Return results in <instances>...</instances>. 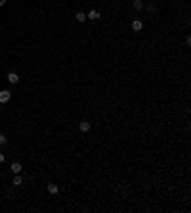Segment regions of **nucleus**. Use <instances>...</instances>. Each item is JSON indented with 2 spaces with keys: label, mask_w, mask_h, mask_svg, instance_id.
<instances>
[{
  "label": "nucleus",
  "mask_w": 191,
  "mask_h": 213,
  "mask_svg": "<svg viewBox=\"0 0 191 213\" xmlns=\"http://www.w3.org/2000/svg\"><path fill=\"white\" fill-rule=\"evenodd\" d=\"M10 98H12V92L10 90H0V104H6Z\"/></svg>",
  "instance_id": "f257e3e1"
},
{
  "label": "nucleus",
  "mask_w": 191,
  "mask_h": 213,
  "mask_svg": "<svg viewBox=\"0 0 191 213\" xmlns=\"http://www.w3.org/2000/svg\"><path fill=\"white\" fill-rule=\"evenodd\" d=\"M48 192H50V194H57V192H59V188H57V184L50 182V184H48Z\"/></svg>",
  "instance_id": "0eeeda50"
},
{
  "label": "nucleus",
  "mask_w": 191,
  "mask_h": 213,
  "mask_svg": "<svg viewBox=\"0 0 191 213\" xmlns=\"http://www.w3.org/2000/svg\"><path fill=\"white\" fill-rule=\"evenodd\" d=\"M76 21H80V23L86 21V13H84V12H76Z\"/></svg>",
  "instance_id": "1a4fd4ad"
},
{
  "label": "nucleus",
  "mask_w": 191,
  "mask_h": 213,
  "mask_svg": "<svg viewBox=\"0 0 191 213\" xmlns=\"http://www.w3.org/2000/svg\"><path fill=\"white\" fill-rule=\"evenodd\" d=\"M12 184H13V186H21V184H23V179H21V177H19V173L15 175V177H13Z\"/></svg>",
  "instance_id": "423d86ee"
},
{
  "label": "nucleus",
  "mask_w": 191,
  "mask_h": 213,
  "mask_svg": "<svg viewBox=\"0 0 191 213\" xmlns=\"http://www.w3.org/2000/svg\"><path fill=\"white\" fill-rule=\"evenodd\" d=\"M90 127H92V125H90L88 121H80V125H78V129L82 131V133H88V131H90Z\"/></svg>",
  "instance_id": "20e7f679"
},
{
  "label": "nucleus",
  "mask_w": 191,
  "mask_h": 213,
  "mask_svg": "<svg viewBox=\"0 0 191 213\" xmlns=\"http://www.w3.org/2000/svg\"><path fill=\"white\" fill-rule=\"evenodd\" d=\"M10 169H12V173H15V175H17V173H21V163H19V161H13Z\"/></svg>",
  "instance_id": "39448f33"
},
{
  "label": "nucleus",
  "mask_w": 191,
  "mask_h": 213,
  "mask_svg": "<svg viewBox=\"0 0 191 213\" xmlns=\"http://www.w3.org/2000/svg\"><path fill=\"white\" fill-rule=\"evenodd\" d=\"M132 29L134 31H141V29H143V23H141V21H132Z\"/></svg>",
  "instance_id": "6e6552de"
},
{
  "label": "nucleus",
  "mask_w": 191,
  "mask_h": 213,
  "mask_svg": "<svg viewBox=\"0 0 191 213\" xmlns=\"http://www.w3.org/2000/svg\"><path fill=\"white\" fill-rule=\"evenodd\" d=\"M134 8H136V10H141V8H143V2H141V0H134Z\"/></svg>",
  "instance_id": "9d476101"
},
{
  "label": "nucleus",
  "mask_w": 191,
  "mask_h": 213,
  "mask_svg": "<svg viewBox=\"0 0 191 213\" xmlns=\"http://www.w3.org/2000/svg\"><path fill=\"white\" fill-rule=\"evenodd\" d=\"M6 144H8V138L4 135H0V146H6Z\"/></svg>",
  "instance_id": "9b49d317"
},
{
  "label": "nucleus",
  "mask_w": 191,
  "mask_h": 213,
  "mask_svg": "<svg viewBox=\"0 0 191 213\" xmlns=\"http://www.w3.org/2000/svg\"><path fill=\"white\" fill-rule=\"evenodd\" d=\"M8 81H10L12 84L19 83V75H17V73H8Z\"/></svg>",
  "instance_id": "7ed1b4c3"
},
{
  "label": "nucleus",
  "mask_w": 191,
  "mask_h": 213,
  "mask_svg": "<svg viewBox=\"0 0 191 213\" xmlns=\"http://www.w3.org/2000/svg\"><path fill=\"white\" fill-rule=\"evenodd\" d=\"M86 17H88V19H99V17H101V13H99V12H96V10H92V12H88V13H86Z\"/></svg>",
  "instance_id": "f03ea898"
},
{
  "label": "nucleus",
  "mask_w": 191,
  "mask_h": 213,
  "mask_svg": "<svg viewBox=\"0 0 191 213\" xmlns=\"http://www.w3.org/2000/svg\"><path fill=\"white\" fill-rule=\"evenodd\" d=\"M4 4H6V0H0V6H4Z\"/></svg>",
  "instance_id": "ddd939ff"
},
{
  "label": "nucleus",
  "mask_w": 191,
  "mask_h": 213,
  "mask_svg": "<svg viewBox=\"0 0 191 213\" xmlns=\"http://www.w3.org/2000/svg\"><path fill=\"white\" fill-rule=\"evenodd\" d=\"M4 159H6V155H4V154H0V163H4Z\"/></svg>",
  "instance_id": "f8f14e48"
}]
</instances>
